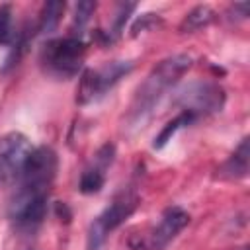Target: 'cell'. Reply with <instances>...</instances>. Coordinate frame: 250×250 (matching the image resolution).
<instances>
[{"label":"cell","mask_w":250,"mask_h":250,"mask_svg":"<svg viewBox=\"0 0 250 250\" xmlns=\"http://www.w3.org/2000/svg\"><path fill=\"white\" fill-rule=\"evenodd\" d=\"M215 20V12L209 6H195L191 12L186 14V18L180 23V31L188 33V31H197L205 25H209Z\"/></svg>","instance_id":"11"},{"label":"cell","mask_w":250,"mask_h":250,"mask_svg":"<svg viewBox=\"0 0 250 250\" xmlns=\"http://www.w3.org/2000/svg\"><path fill=\"white\" fill-rule=\"evenodd\" d=\"M47 195L49 189L20 186L18 193L10 203V217L21 227L39 225L47 213Z\"/></svg>","instance_id":"8"},{"label":"cell","mask_w":250,"mask_h":250,"mask_svg":"<svg viewBox=\"0 0 250 250\" xmlns=\"http://www.w3.org/2000/svg\"><path fill=\"white\" fill-rule=\"evenodd\" d=\"M176 105L182 107V111L193 115L195 119L201 115L217 113L225 105V90L217 82L209 80H197L189 82L178 92V98L174 100Z\"/></svg>","instance_id":"3"},{"label":"cell","mask_w":250,"mask_h":250,"mask_svg":"<svg viewBox=\"0 0 250 250\" xmlns=\"http://www.w3.org/2000/svg\"><path fill=\"white\" fill-rule=\"evenodd\" d=\"M104 182H105L104 170L98 166H90L82 172L80 182H78V189L82 193H98L104 188Z\"/></svg>","instance_id":"14"},{"label":"cell","mask_w":250,"mask_h":250,"mask_svg":"<svg viewBox=\"0 0 250 250\" xmlns=\"http://www.w3.org/2000/svg\"><path fill=\"white\" fill-rule=\"evenodd\" d=\"M59 158L57 152L51 146H37L27 156L23 170H21V184L25 188H37V189H49L51 182L57 176Z\"/></svg>","instance_id":"7"},{"label":"cell","mask_w":250,"mask_h":250,"mask_svg":"<svg viewBox=\"0 0 250 250\" xmlns=\"http://www.w3.org/2000/svg\"><path fill=\"white\" fill-rule=\"evenodd\" d=\"M86 45L80 37H64V39H53L47 41L41 51V62L47 68V72L55 74L57 78H70L78 74L82 66Z\"/></svg>","instance_id":"2"},{"label":"cell","mask_w":250,"mask_h":250,"mask_svg":"<svg viewBox=\"0 0 250 250\" xmlns=\"http://www.w3.org/2000/svg\"><path fill=\"white\" fill-rule=\"evenodd\" d=\"M33 146L23 133L12 131L0 137V184H12L21 176Z\"/></svg>","instance_id":"6"},{"label":"cell","mask_w":250,"mask_h":250,"mask_svg":"<svg viewBox=\"0 0 250 250\" xmlns=\"http://www.w3.org/2000/svg\"><path fill=\"white\" fill-rule=\"evenodd\" d=\"M64 6L66 4L61 2V0H51L43 6L41 18H39V27H37L39 33H51V31L57 29V25L61 21V16L64 12Z\"/></svg>","instance_id":"12"},{"label":"cell","mask_w":250,"mask_h":250,"mask_svg":"<svg viewBox=\"0 0 250 250\" xmlns=\"http://www.w3.org/2000/svg\"><path fill=\"white\" fill-rule=\"evenodd\" d=\"M139 205V197L133 193H123L121 197H117L109 207L104 209V213L90 225L88 229V238H86V250H100V246L104 244L105 236L117 229L127 217L133 215V211Z\"/></svg>","instance_id":"5"},{"label":"cell","mask_w":250,"mask_h":250,"mask_svg":"<svg viewBox=\"0 0 250 250\" xmlns=\"http://www.w3.org/2000/svg\"><path fill=\"white\" fill-rule=\"evenodd\" d=\"M96 10V2L92 0H82L76 4V12H74V21H72V29L78 27V31L90 21V16L94 14Z\"/></svg>","instance_id":"16"},{"label":"cell","mask_w":250,"mask_h":250,"mask_svg":"<svg viewBox=\"0 0 250 250\" xmlns=\"http://www.w3.org/2000/svg\"><path fill=\"white\" fill-rule=\"evenodd\" d=\"M131 70H133V62L129 61H111L100 68H86L76 88V102L82 105L94 102L96 98L104 96L113 84L119 82L121 76L129 74Z\"/></svg>","instance_id":"4"},{"label":"cell","mask_w":250,"mask_h":250,"mask_svg":"<svg viewBox=\"0 0 250 250\" xmlns=\"http://www.w3.org/2000/svg\"><path fill=\"white\" fill-rule=\"evenodd\" d=\"M248 158H250V150H248V139H242V143L238 145V148L230 154V158L221 166L219 176L221 178H229V180H236L246 176L248 172Z\"/></svg>","instance_id":"10"},{"label":"cell","mask_w":250,"mask_h":250,"mask_svg":"<svg viewBox=\"0 0 250 250\" xmlns=\"http://www.w3.org/2000/svg\"><path fill=\"white\" fill-rule=\"evenodd\" d=\"M14 31H12V8L10 4L0 6V43H12L14 41Z\"/></svg>","instance_id":"17"},{"label":"cell","mask_w":250,"mask_h":250,"mask_svg":"<svg viewBox=\"0 0 250 250\" xmlns=\"http://www.w3.org/2000/svg\"><path fill=\"white\" fill-rule=\"evenodd\" d=\"M156 21H158V18H156L154 14H143V16L135 21V25H133L131 31H133V35H139V29L143 31V29H146L150 23H156Z\"/></svg>","instance_id":"19"},{"label":"cell","mask_w":250,"mask_h":250,"mask_svg":"<svg viewBox=\"0 0 250 250\" xmlns=\"http://www.w3.org/2000/svg\"><path fill=\"white\" fill-rule=\"evenodd\" d=\"M12 43H14V45H12V51H10L8 59H6V66H4V68H10V66L18 64V61L23 57V53H25V49H27V43H29V33H27V29L20 31V33L14 37Z\"/></svg>","instance_id":"15"},{"label":"cell","mask_w":250,"mask_h":250,"mask_svg":"<svg viewBox=\"0 0 250 250\" xmlns=\"http://www.w3.org/2000/svg\"><path fill=\"white\" fill-rule=\"evenodd\" d=\"M189 66H191V57L189 55H184V53H178V55H172V57L160 61L148 72V76L145 78V82L137 88V94H135L133 104H131L129 119L131 121H137L145 113H148L154 107V104L162 98V94L170 86H174L180 80V76Z\"/></svg>","instance_id":"1"},{"label":"cell","mask_w":250,"mask_h":250,"mask_svg":"<svg viewBox=\"0 0 250 250\" xmlns=\"http://www.w3.org/2000/svg\"><path fill=\"white\" fill-rule=\"evenodd\" d=\"M133 8H135V4H121V6H119L117 18H115V21H113V33H115V35L123 29V23L127 21V16H129V12H131Z\"/></svg>","instance_id":"18"},{"label":"cell","mask_w":250,"mask_h":250,"mask_svg":"<svg viewBox=\"0 0 250 250\" xmlns=\"http://www.w3.org/2000/svg\"><path fill=\"white\" fill-rule=\"evenodd\" d=\"M188 223H189L188 211H184L182 207H168L162 213L156 229L150 232L146 240V250H162L180 230L188 227Z\"/></svg>","instance_id":"9"},{"label":"cell","mask_w":250,"mask_h":250,"mask_svg":"<svg viewBox=\"0 0 250 250\" xmlns=\"http://www.w3.org/2000/svg\"><path fill=\"white\" fill-rule=\"evenodd\" d=\"M191 121H195V117H193V115H189V113H186V111H182L180 115H176V117H174L172 121H168V123L164 125V129L154 137L152 148H162L168 141H172V137H174V133H176L178 129H182V127L189 125Z\"/></svg>","instance_id":"13"}]
</instances>
